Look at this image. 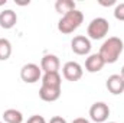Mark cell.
I'll use <instances>...</instances> for the list:
<instances>
[{"label": "cell", "mask_w": 124, "mask_h": 123, "mask_svg": "<svg viewBox=\"0 0 124 123\" xmlns=\"http://www.w3.org/2000/svg\"><path fill=\"white\" fill-rule=\"evenodd\" d=\"M124 49L123 41L117 36H111L108 38L100 48V55L104 60L105 64H114L118 60V57L121 55Z\"/></svg>", "instance_id": "cell-1"}, {"label": "cell", "mask_w": 124, "mask_h": 123, "mask_svg": "<svg viewBox=\"0 0 124 123\" xmlns=\"http://www.w3.org/2000/svg\"><path fill=\"white\" fill-rule=\"evenodd\" d=\"M82 20H84L82 12H79V10L75 9V10H72V12H69V13H66V15L62 16V19L58 22V29H59V32L65 33V35L72 33L75 29L79 28V25L82 23Z\"/></svg>", "instance_id": "cell-2"}, {"label": "cell", "mask_w": 124, "mask_h": 123, "mask_svg": "<svg viewBox=\"0 0 124 123\" xmlns=\"http://www.w3.org/2000/svg\"><path fill=\"white\" fill-rule=\"evenodd\" d=\"M110 31V23L104 18H95L88 25V35L91 39H101Z\"/></svg>", "instance_id": "cell-3"}, {"label": "cell", "mask_w": 124, "mask_h": 123, "mask_svg": "<svg viewBox=\"0 0 124 123\" xmlns=\"http://www.w3.org/2000/svg\"><path fill=\"white\" fill-rule=\"evenodd\" d=\"M40 77H42V70L36 64H26L20 71V78L29 84L39 81Z\"/></svg>", "instance_id": "cell-4"}, {"label": "cell", "mask_w": 124, "mask_h": 123, "mask_svg": "<svg viewBox=\"0 0 124 123\" xmlns=\"http://www.w3.org/2000/svg\"><path fill=\"white\" fill-rule=\"evenodd\" d=\"M90 116H91V119L94 122L102 123L108 119L110 109H108V106L105 103H101V101L100 103H94L91 106V109H90Z\"/></svg>", "instance_id": "cell-5"}, {"label": "cell", "mask_w": 124, "mask_h": 123, "mask_svg": "<svg viewBox=\"0 0 124 123\" xmlns=\"http://www.w3.org/2000/svg\"><path fill=\"white\" fill-rule=\"evenodd\" d=\"M71 48L77 55H87L91 51V42L85 36H75L71 41Z\"/></svg>", "instance_id": "cell-6"}, {"label": "cell", "mask_w": 124, "mask_h": 123, "mask_svg": "<svg viewBox=\"0 0 124 123\" xmlns=\"http://www.w3.org/2000/svg\"><path fill=\"white\" fill-rule=\"evenodd\" d=\"M63 71V77L68 81H78L82 77V68L78 62H66L62 68Z\"/></svg>", "instance_id": "cell-7"}, {"label": "cell", "mask_w": 124, "mask_h": 123, "mask_svg": "<svg viewBox=\"0 0 124 123\" xmlns=\"http://www.w3.org/2000/svg\"><path fill=\"white\" fill-rule=\"evenodd\" d=\"M61 96V87H48V86H42L39 90V97L43 101H56Z\"/></svg>", "instance_id": "cell-8"}, {"label": "cell", "mask_w": 124, "mask_h": 123, "mask_svg": "<svg viewBox=\"0 0 124 123\" xmlns=\"http://www.w3.org/2000/svg\"><path fill=\"white\" fill-rule=\"evenodd\" d=\"M107 88L111 94H121L124 91V78L121 75H111L107 80Z\"/></svg>", "instance_id": "cell-9"}, {"label": "cell", "mask_w": 124, "mask_h": 123, "mask_svg": "<svg viewBox=\"0 0 124 123\" xmlns=\"http://www.w3.org/2000/svg\"><path fill=\"white\" fill-rule=\"evenodd\" d=\"M40 68L45 71V72H58L59 70V60L56 55H45L40 61Z\"/></svg>", "instance_id": "cell-10"}, {"label": "cell", "mask_w": 124, "mask_h": 123, "mask_svg": "<svg viewBox=\"0 0 124 123\" xmlns=\"http://www.w3.org/2000/svg\"><path fill=\"white\" fill-rule=\"evenodd\" d=\"M104 65H105V62L101 58L100 54H93V55H90V57L87 58V61H85V68H87L88 72H98V71L102 70Z\"/></svg>", "instance_id": "cell-11"}, {"label": "cell", "mask_w": 124, "mask_h": 123, "mask_svg": "<svg viewBox=\"0 0 124 123\" xmlns=\"http://www.w3.org/2000/svg\"><path fill=\"white\" fill-rule=\"evenodd\" d=\"M17 22V16L13 10H4L0 13V26L3 29H12Z\"/></svg>", "instance_id": "cell-12"}, {"label": "cell", "mask_w": 124, "mask_h": 123, "mask_svg": "<svg viewBox=\"0 0 124 123\" xmlns=\"http://www.w3.org/2000/svg\"><path fill=\"white\" fill-rule=\"evenodd\" d=\"M42 86L61 87V75L58 72H45V75L42 77Z\"/></svg>", "instance_id": "cell-13"}, {"label": "cell", "mask_w": 124, "mask_h": 123, "mask_svg": "<svg viewBox=\"0 0 124 123\" xmlns=\"http://www.w3.org/2000/svg\"><path fill=\"white\" fill-rule=\"evenodd\" d=\"M3 120L6 123H22L23 122V116L19 110L15 109H9L3 113Z\"/></svg>", "instance_id": "cell-14"}, {"label": "cell", "mask_w": 124, "mask_h": 123, "mask_svg": "<svg viewBox=\"0 0 124 123\" xmlns=\"http://www.w3.org/2000/svg\"><path fill=\"white\" fill-rule=\"evenodd\" d=\"M55 9L58 13L61 15H66L72 10H75V3L72 0H58L55 3Z\"/></svg>", "instance_id": "cell-15"}, {"label": "cell", "mask_w": 124, "mask_h": 123, "mask_svg": "<svg viewBox=\"0 0 124 123\" xmlns=\"http://www.w3.org/2000/svg\"><path fill=\"white\" fill-rule=\"evenodd\" d=\"M12 54V45L7 39H0V61L9 60Z\"/></svg>", "instance_id": "cell-16"}, {"label": "cell", "mask_w": 124, "mask_h": 123, "mask_svg": "<svg viewBox=\"0 0 124 123\" xmlns=\"http://www.w3.org/2000/svg\"><path fill=\"white\" fill-rule=\"evenodd\" d=\"M114 16L117 20H124V3H120L116 10H114Z\"/></svg>", "instance_id": "cell-17"}, {"label": "cell", "mask_w": 124, "mask_h": 123, "mask_svg": "<svg viewBox=\"0 0 124 123\" xmlns=\"http://www.w3.org/2000/svg\"><path fill=\"white\" fill-rule=\"evenodd\" d=\"M26 123H46V122H45V119H43L42 116H39V114H35V116H32V117H31V119H29Z\"/></svg>", "instance_id": "cell-18"}, {"label": "cell", "mask_w": 124, "mask_h": 123, "mask_svg": "<svg viewBox=\"0 0 124 123\" xmlns=\"http://www.w3.org/2000/svg\"><path fill=\"white\" fill-rule=\"evenodd\" d=\"M49 123H66V120L63 117H61V116H55V117H52L49 120Z\"/></svg>", "instance_id": "cell-19"}, {"label": "cell", "mask_w": 124, "mask_h": 123, "mask_svg": "<svg viewBox=\"0 0 124 123\" xmlns=\"http://www.w3.org/2000/svg\"><path fill=\"white\" fill-rule=\"evenodd\" d=\"M100 4H101V6H105V7H110V6L116 4V0H108V1H102V0H100Z\"/></svg>", "instance_id": "cell-20"}, {"label": "cell", "mask_w": 124, "mask_h": 123, "mask_svg": "<svg viewBox=\"0 0 124 123\" xmlns=\"http://www.w3.org/2000/svg\"><path fill=\"white\" fill-rule=\"evenodd\" d=\"M72 123H90V122L87 119H84V117H77V119H74Z\"/></svg>", "instance_id": "cell-21"}, {"label": "cell", "mask_w": 124, "mask_h": 123, "mask_svg": "<svg viewBox=\"0 0 124 123\" xmlns=\"http://www.w3.org/2000/svg\"><path fill=\"white\" fill-rule=\"evenodd\" d=\"M15 3H16V4H19V6H26V4H29L31 1H29V0H26V1H20V0H16Z\"/></svg>", "instance_id": "cell-22"}, {"label": "cell", "mask_w": 124, "mask_h": 123, "mask_svg": "<svg viewBox=\"0 0 124 123\" xmlns=\"http://www.w3.org/2000/svg\"><path fill=\"white\" fill-rule=\"evenodd\" d=\"M121 77L124 78V65H123V68H121Z\"/></svg>", "instance_id": "cell-23"}, {"label": "cell", "mask_w": 124, "mask_h": 123, "mask_svg": "<svg viewBox=\"0 0 124 123\" xmlns=\"http://www.w3.org/2000/svg\"><path fill=\"white\" fill-rule=\"evenodd\" d=\"M4 3H6V0H3V1H0V6H1V4H4Z\"/></svg>", "instance_id": "cell-24"}, {"label": "cell", "mask_w": 124, "mask_h": 123, "mask_svg": "<svg viewBox=\"0 0 124 123\" xmlns=\"http://www.w3.org/2000/svg\"><path fill=\"white\" fill-rule=\"evenodd\" d=\"M108 123H116V122H108Z\"/></svg>", "instance_id": "cell-25"}, {"label": "cell", "mask_w": 124, "mask_h": 123, "mask_svg": "<svg viewBox=\"0 0 124 123\" xmlns=\"http://www.w3.org/2000/svg\"><path fill=\"white\" fill-rule=\"evenodd\" d=\"M0 123H1V122H0Z\"/></svg>", "instance_id": "cell-26"}]
</instances>
